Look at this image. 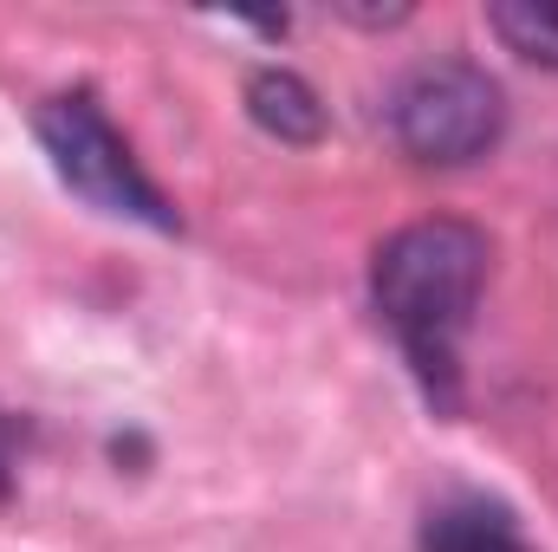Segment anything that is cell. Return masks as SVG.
Instances as JSON below:
<instances>
[{
  "instance_id": "cell-1",
  "label": "cell",
  "mask_w": 558,
  "mask_h": 552,
  "mask_svg": "<svg viewBox=\"0 0 558 552\" xmlns=\"http://www.w3.org/2000/svg\"><path fill=\"white\" fill-rule=\"evenodd\" d=\"M487 286V235L474 221L428 215L397 228L371 261V299L397 332L422 397L441 416L461 410V332Z\"/></svg>"
},
{
  "instance_id": "cell-2",
  "label": "cell",
  "mask_w": 558,
  "mask_h": 552,
  "mask_svg": "<svg viewBox=\"0 0 558 552\" xmlns=\"http://www.w3.org/2000/svg\"><path fill=\"white\" fill-rule=\"evenodd\" d=\"M384 118H390V137L403 156H416L428 169H461L500 143L507 98L468 59H422L390 85Z\"/></svg>"
},
{
  "instance_id": "cell-3",
  "label": "cell",
  "mask_w": 558,
  "mask_h": 552,
  "mask_svg": "<svg viewBox=\"0 0 558 552\" xmlns=\"http://www.w3.org/2000/svg\"><path fill=\"white\" fill-rule=\"evenodd\" d=\"M33 124H39V143H46V156H52V169H59V182L72 195H85L92 208H105L118 221H143L156 235H175L182 228L175 208H169V195L143 176V163L131 156V143L111 131V118L98 111L92 92L46 98Z\"/></svg>"
},
{
  "instance_id": "cell-4",
  "label": "cell",
  "mask_w": 558,
  "mask_h": 552,
  "mask_svg": "<svg viewBox=\"0 0 558 552\" xmlns=\"http://www.w3.org/2000/svg\"><path fill=\"white\" fill-rule=\"evenodd\" d=\"M422 552H533L513 507L487 494H448L422 520Z\"/></svg>"
},
{
  "instance_id": "cell-5",
  "label": "cell",
  "mask_w": 558,
  "mask_h": 552,
  "mask_svg": "<svg viewBox=\"0 0 558 552\" xmlns=\"http://www.w3.org/2000/svg\"><path fill=\"white\" fill-rule=\"evenodd\" d=\"M247 118L279 143H318L325 137V105H318V92H312L299 72H286V65H260V72L247 79Z\"/></svg>"
},
{
  "instance_id": "cell-6",
  "label": "cell",
  "mask_w": 558,
  "mask_h": 552,
  "mask_svg": "<svg viewBox=\"0 0 558 552\" xmlns=\"http://www.w3.org/2000/svg\"><path fill=\"white\" fill-rule=\"evenodd\" d=\"M487 26L533 65L558 72V0H494Z\"/></svg>"
},
{
  "instance_id": "cell-7",
  "label": "cell",
  "mask_w": 558,
  "mask_h": 552,
  "mask_svg": "<svg viewBox=\"0 0 558 552\" xmlns=\"http://www.w3.org/2000/svg\"><path fill=\"white\" fill-rule=\"evenodd\" d=\"M20 435H26V422L0 410V501L13 494V461H20Z\"/></svg>"
}]
</instances>
